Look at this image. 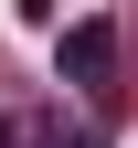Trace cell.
Here are the masks:
<instances>
[{
	"mask_svg": "<svg viewBox=\"0 0 138 148\" xmlns=\"http://www.w3.org/2000/svg\"><path fill=\"white\" fill-rule=\"evenodd\" d=\"M53 74H64L74 95H106V85H117V21H106V11L64 21V42H53Z\"/></svg>",
	"mask_w": 138,
	"mask_h": 148,
	"instance_id": "cell-1",
	"label": "cell"
},
{
	"mask_svg": "<svg viewBox=\"0 0 138 148\" xmlns=\"http://www.w3.org/2000/svg\"><path fill=\"white\" fill-rule=\"evenodd\" d=\"M32 148H96V127H64V106H53V116H32Z\"/></svg>",
	"mask_w": 138,
	"mask_h": 148,
	"instance_id": "cell-2",
	"label": "cell"
},
{
	"mask_svg": "<svg viewBox=\"0 0 138 148\" xmlns=\"http://www.w3.org/2000/svg\"><path fill=\"white\" fill-rule=\"evenodd\" d=\"M21 11H32V21H53V11H64V0H21Z\"/></svg>",
	"mask_w": 138,
	"mask_h": 148,
	"instance_id": "cell-3",
	"label": "cell"
}]
</instances>
